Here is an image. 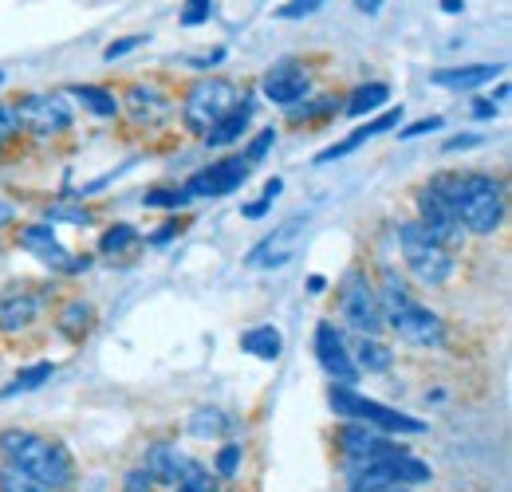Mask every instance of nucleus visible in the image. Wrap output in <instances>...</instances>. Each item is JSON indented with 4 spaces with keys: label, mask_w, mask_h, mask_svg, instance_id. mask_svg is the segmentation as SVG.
Wrapping results in <instances>:
<instances>
[{
    "label": "nucleus",
    "mask_w": 512,
    "mask_h": 492,
    "mask_svg": "<svg viewBox=\"0 0 512 492\" xmlns=\"http://www.w3.org/2000/svg\"><path fill=\"white\" fill-rule=\"evenodd\" d=\"M426 189L446 201L449 209L457 213L461 229L473 233V237H489L505 221V182L493 178V174H481V170H469V174H434Z\"/></svg>",
    "instance_id": "obj_1"
},
{
    "label": "nucleus",
    "mask_w": 512,
    "mask_h": 492,
    "mask_svg": "<svg viewBox=\"0 0 512 492\" xmlns=\"http://www.w3.org/2000/svg\"><path fill=\"white\" fill-rule=\"evenodd\" d=\"M0 461L52 492H64L75 485V457L67 453V445L32 430H20V426L0 430Z\"/></svg>",
    "instance_id": "obj_2"
},
{
    "label": "nucleus",
    "mask_w": 512,
    "mask_h": 492,
    "mask_svg": "<svg viewBox=\"0 0 512 492\" xmlns=\"http://www.w3.org/2000/svg\"><path fill=\"white\" fill-rule=\"evenodd\" d=\"M398 248H402V260H406L410 276L418 284H426V288H442L457 272V256L446 245H438L418 221H402L398 225Z\"/></svg>",
    "instance_id": "obj_3"
},
{
    "label": "nucleus",
    "mask_w": 512,
    "mask_h": 492,
    "mask_svg": "<svg viewBox=\"0 0 512 492\" xmlns=\"http://www.w3.org/2000/svg\"><path fill=\"white\" fill-rule=\"evenodd\" d=\"M327 402H331L335 414H343L351 422H363V426H371L379 433H426V422H418L410 414H398V410H390L375 398H363L355 386H331Z\"/></svg>",
    "instance_id": "obj_4"
},
{
    "label": "nucleus",
    "mask_w": 512,
    "mask_h": 492,
    "mask_svg": "<svg viewBox=\"0 0 512 492\" xmlns=\"http://www.w3.org/2000/svg\"><path fill=\"white\" fill-rule=\"evenodd\" d=\"M339 315L359 335H379L386 327L379 296H375V284H371V276L363 268H347L343 272V280H339Z\"/></svg>",
    "instance_id": "obj_5"
},
{
    "label": "nucleus",
    "mask_w": 512,
    "mask_h": 492,
    "mask_svg": "<svg viewBox=\"0 0 512 492\" xmlns=\"http://www.w3.org/2000/svg\"><path fill=\"white\" fill-rule=\"evenodd\" d=\"M237 99H241L237 83H229L221 75H205V79L193 83L186 91V99H182V123L190 126L193 134H205Z\"/></svg>",
    "instance_id": "obj_6"
},
{
    "label": "nucleus",
    "mask_w": 512,
    "mask_h": 492,
    "mask_svg": "<svg viewBox=\"0 0 512 492\" xmlns=\"http://www.w3.org/2000/svg\"><path fill=\"white\" fill-rule=\"evenodd\" d=\"M386 327L402 339V343H410V347H442L446 343V323H442V315L430 308H422L418 300H410L406 308L390 311L386 315Z\"/></svg>",
    "instance_id": "obj_7"
},
{
    "label": "nucleus",
    "mask_w": 512,
    "mask_h": 492,
    "mask_svg": "<svg viewBox=\"0 0 512 492\" xmlns=\"http://www.w3.org/2000/svg\"><path fill=\"white\" fill-rule=\"evenodd\" d=\"M249 174H253V162H245L241 154H233V158H221V162L197 170L182 189L190 197H229V193H237L241 185L249 182Z\"/></svg>",
    "instance_id": "obj_8"
},
{
    "label": "nucleus",
    "mask_w": 512,
    "mask_h": 492,
    "mask_svg": "<svg viewBox=\"0 0 512 492\" xmlns=\"http://www.w3.org/2000/svg\"><path fill=\"white\" fill-rule=\"evenodd\" d=\"M414 209H418V217H414V221H418V225H422V229H426V233H430L438 245H446L449 252L465 245V237H469V233L461 229L457 213L449 209V205L442 201V197H438V193H430V189H418V193H414Z\"/></svg>",
    "instance_id": "obj_9"
},
{
    "label": "nucleus",
    "mask_w": 512,
    "mask_h": 492,
    "mask_svg": "<svg viewBox=\"0 0 512 492\" xmlns=\"http://www.w3.org/2000/svg\"><path fill=\"white\" fill-rule=\"evenodd\" d=\"M12 111H16V123L32 134H60L71 126L67 95H24Z\"/></svg>",
    "instance_id": "obj_10"
},
{
    "label": "nucleus",
    "mask_w": 512,
    "mask_h": 492,
    "mask_svg": "<svg viewBox=\"0 0 512 492\" xmlns=\"http://www.w3.org/2000/svg\"><path fill=\"white\" fill-rule=\"evenodd\" d=\"M316 359H320L323 374H327L335 386H355L359 374H363V370L355 367L347 343H343V331H339L335 323H327V319L316 327Z\"/></svg>",
    "instance_id": "obj_11"
},
{
    "label": "nucleus",
    "mask_w": 512,
    "mask_h": 492,
    "mask_svg": "<svg viewBox=\"0 0 512 492\" xmlns=\"http://www.w3.org/2000/svg\"><path fill=\"white\" fill-rule=\"evenodd\" d=\"M300 241H304V221H300V217H288V221L276 225L260 245H253V252H249V268H256V272L284 268V264L300 252Z\"/></svg>",
    "instance_id": "obj_12"
},
{
    "label": "nucleus",
    "mask_w": 512,
    "mask_h": 492,
    "mask_svg": "<svg viewBox=\"0 0 512 492\" xmlns=\"http://www.w3.org/2000/svg\"><path fill=\"white\" fill-rule=\"evenodd\" d=\"M260 91H264V99H272L276 107H296L300 99H308L312 75H308L300 63H276L272 71H264Z\"/></svg>",
    "instance_id": "obj_13"
},
{
    "label": "nucleus",
    "mask_w": 512,
    "mask_h": 492,
    "mask_svg": "<svg viewBox=\"0 0 512 492\" xmlns=\"http://www.w3.org/2000/svg\"><path fill=\"white\" fill-rule=\"evenodd\" d=\"M20 245L28 248L32 256H40L44 264H52L56 272H79V268H87V256H71L60 245L56 225H24L20 229Z\"/></svg>",
    "instance_id": "obj_14"
},
{
    "label": "nucleus",
    "mask_w": 512,
    "mask_h": 492,
    "mask_svg": "<svg viewBox=\"0 0 512 492\" xmlns=\"http://www.w3.org/2000/svg\"><path fill=\"white\" fill-rule=\"evenodd\" d=\"M335 449H339V457H343V465H347V461H371V457H379L386 449H394V441H390L386 433L347 418V426L335 430Z\"/></svg>",
    "instance_id": "obj_15"
},
{
    "label": "nucleus",
    "mask_w": 512,
    "mask_h": 492,
    "mask_svg": "<svg viewBox=\"0 0 512 492\" xmlns=\"http://www.w3.org/2000/svg\"><path fill=\"white\" fill-rule=\"evenodd\" d=\"M398 123H402V107H390V111H383V115L367 119L363 126H355V130H351L343 142H335V146L320 150V154H316V166H327V162H339V158L355 154L363 142H371V138H379V134H386V130H394Z\"/></svg>",
    "instance_id": "obj_16"
},
{
    "label": "nucleus",
    "mask_w": 512,
    "mask_h": 492,
    "mask_svg": "<svg viewBox=\"0 0 512 492\" xmlns=\"http://www.w3.org/2000/svg\"><path fill=\"white\" fill-rule=\"evenodd\" d=\"M253 111H256V99L253 95H241L217 123L209 126L201 138H205V146L209 150H225V146H233V142H241L245 138V130L253 123Z\"/></svg>",
    "instance_id": "obj_17"
},
{
    "label": "nucleus",
    "mask_w": 512,
    "mask_h": 492,
    "mask_svg": "<svg viewBox=\"0 0 512 492\" xmlns=\"http://www.w3.org/2000/svg\"><path fill=\"white\" fill-rule=\"evenodd\" d=\"M190 461H193V457H186L178 445L158 441V445H150V449H146L142 469L154 477V485H178V477L186 473V465H190Z\"/></svg>",
    "instance_id": "obj_18"
},
{
    "label": "nucleus",
    "mask_w": 512,
    "mask_h": 492,
    "mask_svg": "<svg viewBox=\"0 0 512 492\" xmlns=\"http://www.w3.org/2000/svg\"><path fill=\"white\" fill-rule=\"evenodd\" d=\"M505 63H469V67H442L430 75L434 87H449V91H477L493 79H501Z\"/></svg>",
    "instance_id": "obj_19"
},
{
    "label": "nucleus",
    "mask_w": 512,
    "mask_h": 492,
    "mask_svg": "<svg viewBox=\"0 0 512 492\" xmlns=\"http://www.w3.org/2000/svg\"><path fill=\"white\" fill-rule=\"evenodd\" d=\"M40 315V296H32L28 288H12L0 296V327L4 331H20Z\"/></svg>",
    "instance_id": "obj_20"
},
{
    "label": "nucleus",
    "mask_w": 512,
    "mask_h": 492,
    "mask_svg": "<svg viewBox=\"0 0 512 492\" xmlns=\"http://www.w3.org/2000/svg\"><path fill=\"white\" fill-rule=\"evenodd\" d=\"M127 103H130V111H134L138 123H162V119L170 115V99H166L162 91H154V87H142V83L130 87Z\"/></svg>",
    "instance_id": "obj_21"
},
{
    "label": "nucleus",
    "mask_w": 512,
    "mask_h": 492,
    "mask_svg": "<svg viewBox=\"0 0 512 492\" xmlns=\"http://www.w3.org/2000/svg\"><path fill=\"white\" fill-rule=\"evenodd\" d=\"M241 351H249V355H256V359L272 363V359H280L284 339H280V331H276L272 323H260V327H249V331L241 335Z\"/></svg>",
    "instance_id": "obj_22"
},
{
    "label": "nucleus",
    "mask_w": 512,
    "mask_h": 492,
    "mask_svg": "<svg viewBox=\"0 0 512 492\" xmlns=\"http://www.w3.org/2000/svg\"><path fill=\"white\" fill-rule=\"evenodd\" d=\"M386 103H390V87H386V83H363V87L351 91V99H347L343 111H347L351 119H363V115L386 111Z\"/></svg>",
    "instance_id": "obj_23"
},
{
    "label": "nucleus",
    "mask_w": 512,
    "mask_h": 492,
    "mask_svg": "<svg viewBox=\"0 0 512 492\" xmlns=\"http://www.w3.org/2000/svg\"><path fill=\"white\" fill-rule=\"evenodd\" d=\"M351 359H355V367L367 370V374H383V370L394 367V351L383 347L375 335H359V351Z\"/></svg>",
    "instance_id": "obj_24"
},
{
    "label": "nucleus",
    "mask_w": 512,
    "mask_h": 492,
    "mask_svg": "<svg viewBox=\"0 0 512 492\" xmlns=\"http://www.w3.org/2000/svg\"><path fill=\"white\" fill-rule=\"evenodd\" d=\"M375 296H379V308H383V319L390 311L406 308L414 296H410V288H406V280L394 272V268H383V276H379V288H375Z\"/></svg>",
    "instance_id": "obj_25"
},
{
    "label": "nucleus",
    "mask_w": 512,
    "mask_h": 492,
    "mask_svg": "<svg viewBox=\"0 0 512 492\" xmlns=\"http://www.w3.org/2000/svg\"><path fill=\"white\" fill-rule=\"evenodd\" d=\"M87 111H95L99 119H115L119 115V99H115V91H107V87H95V83H79L75 91H71Z\"/></svg>",
    "instance_id": "obj_26"
},
{
    "label": "nucleus",
    "mask_w": 512,
    "mask_h": 492,
    "mask_svg": "<svg viewBox=\"0 0 512 492\" xmlns=\"http://www.w3.org/2000/svg\"><path fill=\"white\" fill-rule=\"evenodd\" d=\"M91 323H95V308L83 304V300H75V304H67V308L60 311V331H64L67 339H75V343L91 331Z\"/></svg>",
    "instance_id": "obj_27"
},
{
    "label": "nucleus",
    "mask_w": 512,
    "mask_h": 492,
    "mask_svg": "<svg viewBox=\"0 0 512 492\" xmlns=\"http://www.w3.org/2000/svg\"><path fill=\"white\" fill-rule=\"evenodd\" d=\"M56 374V367L52 363H32V367H24L4 390H0V398H12V394H28V390H40L48 378Z\"/></svg>",
    "instance_id": "obj_28"
},
{
    "label": "nucleus",
    "mask_w": 512,
    "mask_h": 492,
    "mask_svg": "<svg viewBox=\"0 0 512 492\" xmlns=\"http://www.w3.org/2000/svg\"><path fill=\"white\" fill-rule=\"evenodd\" d=\"M193 197L182 189V185H158L150 193H142V205L146 209H186Z\"/></svg>",
    "instance_id": "obj_29"
},
{
    "label": "nucleus",
    "mask_w": 512,
    "mask_h": 492,
    "mask_svg": "<svg viewBox=\"0 0 512 492\" xmlns=\"http://www.w3.org/2000/svg\"><path fill=\"white\" fill-rule=\"evenodd\" d=\"M130 245H138V229L127 225V221L111 225V229L99 237V252H103V256H119V252H127Z\"/></svg>",
    "instance_id": "obj_30"
},
{
    "label": "nucleus",
    "mask_w": 512,
    "mask_h": 492,
    "mask_svg": "<svg viewBox=\"0 0 512 492\" xmlns=\"http://www.w3.org/2000/svg\"><path fill=\"white\" fill-rule=\"evenodd\" d=\"M174 492H217V473H209L201 461H190L186 473L178 477Z\"/></svg>",
    "instance_id": "obj_31"
},
{
    "label": "nucleus",
    "mask_w": 512,
    "mask_h": 492,
    "mask_svg": "<svg viewBox=\"0 0 512 492\" xmlns=\"http://www.w3.org/2000/svg\"><path fill=\"white\" fill-rule=\"evenodd\" d=\"M229 430V418L221 410H193L190 418V433L193 437H221Z\"/></svg>",
    "instance_id": "obj_32"
},
{
    "label": "nucleus",
    "mask_w": 512,
    "mask_h": 492,
    "mask_svg": "<svg viewBox=\"0 0 512 492\" xmlns=\"http://www.w3.org/2000/svg\"><path fill=\"white\" fill-rule=\"evenodd\" d=\"M237 469H241V445L237 441H225L217 449V457H213V473H217V481H233Z\"/></svg>",
    "instance_id": "obj_33"
},
{
    "label": "nucleus",
    "mask_w": 512,
    "mask_h": 492,
    "mask_svg": "<svg viewBox=\"0 0 512 492\" xmlns=\"http://www.w3.org/2000/svg\"><path fill=\"white\" fill-rule=\"evenodd\" d=\"M0 492H52V489H44L40 481L16 473L12 465H0Z\"/></svg>",
    "instance_id": "obj_34"
},
{
    "label": "nucleus",
    "mask_w": 512,
    "mask_h": 492,
    "mask_svg": "<svg viewBox=\"0 0 512 492\" xmlns=\"http://www.w3.org/2000/svg\"><path fill=\"white\" fill-rule=\"evenodd\" d=\"M327 0H288L276 8V20H304V16H316Z\"/></svg>",
    "instance_id": "obj_35"
},
{
    "label": "nucleus",
    "mask_w": 512,
    "mask_h": 492,
    "mask_svg": "<svg viewBox=\"0 0 512 492\" xmlns=\"http://www.w3.org/2000/svg\"><path fill=\"white\" fill-rule=\"evenodd\" d=\"M272 146H276V126H264V130L256 134L253 142L245 146V154H241V158H245V162H253V166H256V162H260V158H264V154H268Z\"/></svg>",
    "instance_id": "obj_36"
},
{
    "label": "nucleus",
    "mask_w": 512,
    "mask_h": 492,
    "mask_svg": "<svg viewBox=\"0 0 512 492\" xmlns=\"http://www.w3.org/2000/svg\"><path fill=\"white\" fill-rule=\"evenodd\" d=\"M213 16V0H186L182 4V24L186 28H201Z\"/></svg>",
    "instance_id": "obj_37"
},
{
    "label": "nucleus",
    "mask_w": 512,
    "mask_h": 492,
    "mask_svg": "<svg viewBox=\"0 0 512 492\" xmlns=\"http://www.w3.org/2000/svg\"><path fill=\"white\" fill-rule=\"evenodd\" d=\"M142 44H146V36H123V40H115V44H107V48H103V60L107 63L123 60V56H130L134 48H142Z\"/></svg>",
    "instance_id": "obj_38"
},
{
    "label": "nucleus",
    "mask_w": 512,
    "mask_h": 492,
    "mask_svg": "<svg viewBox=\"0 0 512 492\" xmlns=\"http://www.w3.org/2000/svg\"><path fill=\"white\" fill-rule=\"evenodd\" d=\"M280 189H284V182H280V178H272V182L264 185V197H260V201H253V205H245V217H264V209H268V205L280 197Z\"/></svg>",
    "instance_id": "obj_39"
},
{
    "label": "nucleus",
    "mask_w": 512,
    "mask_h": 492,
    "mask_svg": "<svg viewBox=\"0 0 512 492\" xmlns=\"http://www.w3.org/2000/svg\"><path fill=\"white\" fill-rule=\"evenodd\" d=\"M123 492H154V477L138 465V469H130L127 477H123Z\"/></svg>",
    "instance_id": "obj_40"
},
{
    "label": "nucleus",
    "mask_w": 512,
    "mask_h": 492,
    "mask_svg": "<svg viewBox=\"0 0 512 492\" xmlns=\"http://www.w3.org/2000/svg\"><path fill=\"white\" fill-rule=\"evenodd\" d=\"M343 492H410V489L398 485V481H351Z\"/></svg>",
    "instance_id": "obj_41"
},
{
    "label": "nucleus",
    "mask_w": 512,
    "mask_h": 492,
    "mask_svg": "<svg viewBox=\"0 0 512 492\" xmlns=\"http://www.w3.org/2000/svg\"><path fill=\"white\" fill-rule=\"evenodd\" d=\"M442 126H446V119H442V115H430V119H422V123L398 130V138H422V134H430V130H442Z\"/></svg>",
    "instance_id": "obj_42"
},
{
    "label": "nucleus",
    "mask_w": 512,
    "mask_h": 492,
    "mask_svg": "<svg viewBox=\"0 0 512 492\" xmlns=\"http://www.w3.org/2000/svg\"><path fill=\"white\" fill-rule=\"evenodd\" d=\"M12 134H20V123H16V111L12 107H0V146L12 138Z\"/></svg>",
    "instance_id": "obj_43"
},
{
    "label": "nucleus",
    "mask_w": 512,
    "mask_h": 492,
    "mask_svg": "<svg viewBox=\"0 0 512 492\" xmlns=\"http://www.w3.org/2000/svg\"><path fill=\"white\" fill-rule=\"evenodd\" d=\"M60 217H64V221H75V225H87V221H91V217L79 213V209H52V213H48V221H60Z\"/></svg>",
    "instance_id": "obj_44"
},
{
    "label": "nucleus",
    "mask_w": 512,
    "mask_h": 492,
    "mask_svg": "<svg viewBox=\"0 0 512 492\" xmlns=\"http://www.w3.org/2000/svg\"><path fill=\"white\" fill-rule=\"evenodd\" d=\"M469 146H481V138H477V134H461V138H449L446 154H453V150H469Z\"/></svg>",
    "instance_id": "obj_45"
},
{
    "label": "nucleus",
    "mask_w": 512,
    "mask_h": 492,
    "mask_svg": "<svg viewBox=\"0 0 512 492\" xmlns=\"http://www.w3.org/2000/svg\"><path fill=\"white\" fill-rule=\"evenodd\" d=\"M386 0H355V8L363 12V16H379V8H383Z\"/></svg>",
    "instance_id": "obj_46"
},
{
    "label": "nucleus",
    "mask_w": 512,
    "mask_h": 492,
    "mask_svg": "<svg viewBox=\"0 0 512 492\" xmlns=\"http://www.w3.org/2000/svg\"><path fill=\"white\" fill-rule=\"evenodd\" d=\"M12 221H16V209H12L8 201H0V229H4V225H12Z\"/></svg>",
    "instance_id": "obj_47"
},
{
    "label": "nucleus",
    "mask_w": 512,
    "mask_h": 492,
    "mask_svg": "<svg viewBox=\"0 0 512 492\" xmlns=\"http://www.w3.org/2000/svg\"><path fill=\"white\" fill-rule=\"evenodd\" d=\"M178 229H182V225H170V229H162V233H154L150 241H154V245H166V241H170V237H174Z\"/></svg>",
    "instance_id": "obj_48"
},
{
    "label": "nucleus",
    "mask_w": 512,
    "mask_h": 492,
    "mask_svg": "<svg viewBox=\"0 0 512 492\" xmlns=\"http://www.w3.org/2000/svg\"><path fill=\"white\" fill-rule=\"evenodd\" d=\"M308 292H312V296L327 292V280H323V276H312V280H308Z\"/></svg>",
    "instance_id": "obj_49"
},
{
    "label": "nucleus",
    "mask_w": 512,
    "mask_h": 492,
    "mask_svg": "<svg viewBox=\"0 0 512 492\" xmlns=\"http://www.w3.org/2000/svg\"><path fill=\"white\" fill-rule=\"evenodd\" d=\"M465 8V0H442V12H449V16H457Z\"/></svg>",
    "instance_id": "obj_50"
},
{
    "label": "nucleus",
    "mask_w": 512,
    "mask_h": 492,
    "mask_svg": "<svg viewBox=\"0 0 512 492\" xmlns=\"http://www.w3.org/2000/svg\"><path fill=\"white\" fill-rule=\"evenodd\" d=\"M493 111H497V107H493V103H477V107H473V115H477V119H489V115H493Z\"/></svg>",
    "instance_id": "obj_51"
},
{
    "label": "nucleus",
    "mask_w": 512,
    "mask_h": 492,
    "mask_svg": "<svg viewBox=\"0 0 512 492\" xmlns=\"http://www.w3.org/2000/svg\"><path fill=\"white\" fill-rule=\"evenodd\" d=\"M0 83H4V71H0Z\"/></svg>",
    "instance_id": "obj_52"
},
{
    "label": "nucleus",
    "mask_w": 512,
    "mask_h": 492,
    "mask_svg": "<svg viewBox=\"0 0 512 492\" xmlns=\"http://www.w3.org/2000/svg\"><path fill=\"white\" fill-rule=\"evenodd\" d=\"M217 492H221V489H217ZM225 492H233V489H225Z\"/></svg>",
    "instance_id": "obj_53"
}]
</instances>
